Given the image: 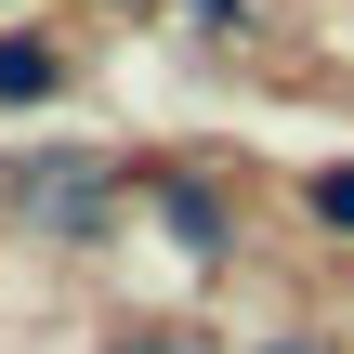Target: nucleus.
Masks as SVG:
<instances>
[{
    "instance_id": "1",
    "label": "nucleus",
    "mask_w": 354,
    "mask_h": 354,
    "mask_svg": "<svg viewBox=\"0 0 354 354\" xmlns=\"http://www.w3.org/2000/svg\"><path fill=\"white\" fill-rule=\"evenodd\" d=\"M26 210H39V236H105V171L53 158V171H26Z\"/></svg>"
},
{
    "instance_id": "2",
    "label": "nucleus",
    "mask_w": 354,
    "mask_h": 354,
    "mask_svg": "<svg viewBox=\"0 0 354 354\" xmlns=\"http://www.w3.org/2000/svg\"><path fill=\"white\" fill-rule=\"evenodd\" d=\"M53 92H66L53 39H0V105H53Z\"/></svg>"
},
{
    "instance_id": "3",
    "label": "nucleus",
    "mask_w": 354,
    "mask_h": 354,
    "mask_svg": "<svg viewBox=\"0 0 354 354\" xmlns=\"http://www.w3.org/2000/svg\"><path fill=\"white\" fill-rule=\"evenodd\" d=\"M158 210H171V236H184V250H197V263H210V250H223V197H210V184H171V197H158Z\"/></svg>"
},
{
    "instance_id": "4",
    "label": "nucleus",
    "mask_w": 354,
    "mask_h": 354,
    "mask_svg": "<svg viewBox=\"0 0 354 354\" xmlns=\"http://www.w3.org/2000/svg\"><path fill=\"white\" fill-rule=\"evenodd\" d=\"M302 210H315L328 236H354V171H315V184H302Z\"/></svg>"
},
{
    "instance_id": "5",
    "label": "nucleus",
    "mask_w": 354,
    "mask_h": 354,
    "mask_svg": "<svg viewBox=\"0 0 354 354\" xmlns=\"http://www.w3.org/2000/svg\"><path fill=\"white\" fill-rule=\"evenodd\" d=\"M105 354H197V342H171V328H131V342H105Z\"/></svg>"
},
{
    "instance_id": "6",
    "label": "nucleus",
    "mask_w": 354,
    "mask_h": 354,
    "mask_svg": "<svg viewBox=\"0 0 354 354\" xmlns=\"http://www.w3.org/2000/svg\"><path fill=\"white\" fill-rule=\"evenodd\" d=\"M263 354H328V342H263Z\"/></svg>"
}]
</instances>
